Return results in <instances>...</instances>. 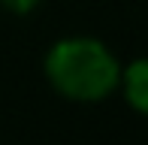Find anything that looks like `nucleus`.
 Returning a JSON list of instances; mask_svg holds the SVG:
<instances>
[{"label":"nucleus","mask_w":148,"mask_h":145,"mask_svg":"<svg viewBox=\"0 0 148 145\" xmlns=\"http://www.w3.org/2000/svg\"><path fill=\"white\" fill-rule=\"evenodd\" d=\"M42 70L51 88L76 103H97L109 97L121 79L118 57L94 36H66L55 42Z\"/></svg>","instance_id":"obj_1"},{"label":"nucleus","mask_w":148,"mask_h":145,"mask_svg":"<svg viewBox=\"0 0 148 145\" xmlns=\"http://www.w3.org/2000/svg\"><path fill=\"white\" fill-rule=\"evenodd\" d=\"M121 91H124L130 109L148 115V57H136L127 67H121V79H118Z\"/></svg>","instance_id":"obj_2"},{"label":"nucleus","mask_w":148,"mask_h":145,"mask_svg":"<svg viewBox=\"0 0 148 145\" xmlns=\"http://www.w3.org/2000/svg\"><path fill=\"white\" fill-rule=\"evenodd\" d=\"M0 3H3L9 12H15V15H27L30 9L39 6V0H0Z\"/></svg>","instance_id":"obj_3"}]
</instances>
